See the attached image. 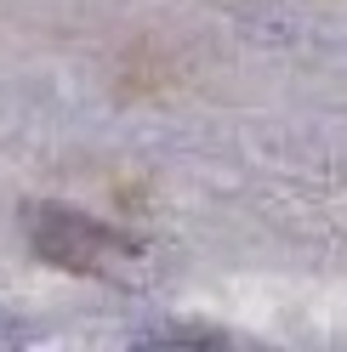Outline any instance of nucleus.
I'll return each mask as SVG.
<instances>
[{
    "mask_svg": "<svg viewBox=\"0 0 347 352\" xmlns=\"http://www.w3.org/2000/svg\"><path fill=\"white\" fill-rule=\"evenodd\" d=\"M29 245L40 261H52L63 273H85V278H137L143 273V250L125 233L92 222L69 205H29Z\"/></svg>",
    "mask_w": 347,
    "mask_h": 352,
    "instance_id": "nucleus-1",
    "label": "nucleus"
}]
</instances>
